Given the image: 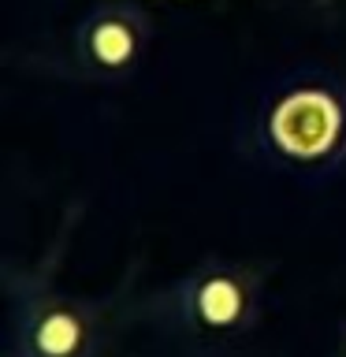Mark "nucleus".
<instances>
[{
  "mask_svg": "<svg viewBox=\"0 0 346 357\" xmlns=\"http://www.w3.org/2000/svg\"><path fill=\"white\" fill-rule=\"evenodd\" d=\"M179 324L205 339H231L250 331L261 317V275L239 261L197 264L179 283Z\"/></svg>",
  "mask_w": 346,
  "mask_h": 357,
  "instance_id": "nucleus-1",
  "label": "nucleus"
},
{
  "mask_svg": "<svg viewBox=\"0 0 346 357\" xmlns=\"http://www.w3.org/2000/svg\"><path fill=\"white\" fill-rule=\"evenodd\" d=\"M264 142L290 164H324L346 145V100L328 86H290L264 108Z\"/></svg>",
  "mask_w": 346,
  "mask_h": 357,
  "instance_id": "nucleus-2",
  "label": "nucleus"
},
{
  "mask_svg": "<svg viewBox=\"0 0 346 357\" xmlns=\"http://www.w3.org/2000/svg\"><path fill=\"white\" fill-rule=\"evenodd\" d=\"M153 45V22L138 4H97L75 30V60L93 82H119L134 75Z\"/></svg>",
  "mask_w": 346,
  "mask_h": 357,
  "instance_id": "nucleus-4",
  "label": "nucleus"
},
{
  "mask_svg": "<svg viewBox=\"0 0 346 357\" xmlns=\"http://www.w3.org/2000/svg\"><path fill=\"white\" fill-rule=\"evenodd\" d=\"M97 312L56 287H30L11 312V357H97Z\"/></svg>",
  "mask_w": 346,
  "mask_h": 357,
  "instance_id": "nucleus-3",
  "label": "nucleus"
}]
</instances>
